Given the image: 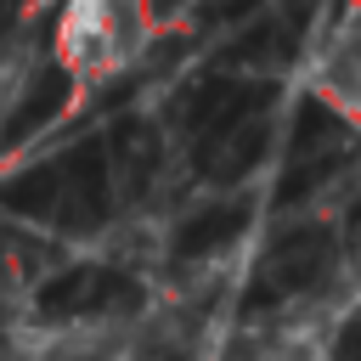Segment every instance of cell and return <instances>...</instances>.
Masks as SVG:
<instances>
[{"label": "cell", "instance_id": "cell-1", "mask_svg": "<svg viewBox=\"0 0 361 361\" xmlns=\"http://www.w3.org/2000/svg\"><path fill=\"white\" fill-rule=\"evenodd\" d=\"M141 39L135 0H73L62 17V56L79 73H107L118 68Z\"/></svg>", "mask_w": 361, "mask_h": 361}]
</instances>
